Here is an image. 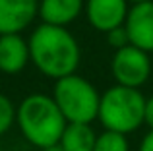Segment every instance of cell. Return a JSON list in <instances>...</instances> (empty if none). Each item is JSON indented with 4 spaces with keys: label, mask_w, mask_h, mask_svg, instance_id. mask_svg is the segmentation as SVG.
I'll return each mask as SVG.
<instances>
[{
    "label": "cell",
    "mask_w": 153,
    "mask_h": 151,
    "mask_svg": "<svg viewBox=\"0 0 153 151\" xmlns=\"http://www.w3.org/2000/svg\"><path fill=\"white\" fill-rule=\"evenodd\" d=\"M16 122V107L6 95L0 93V136L8 132L12 128V124Z\"/></svg>",
    "instance_id": "13"
},
{
    "label": "cell",
    "mask_w": 153,
    "mask_h": 151,
    "mask_svg": "<svg viewBox=\"0 0 153 151\" xmlns=\"http://www.w3.org/2000/svg\"><path fill=\"white\" fill-rule=\"evenodd\" d=\"M93 151H130V141L124 134L103 130L101 134H97Z\"/></svg>",
    "instance_id": "12"
},
{
    "label": "cell",
    "mask_w": 153,
    "mask_h": 151,
    "mask_svg": "<svg viewBox=\"0 0 153 151\" xmlns=\"http://www.w3.org/2000/svg\"><path fill=\"white\" fill-rule=\"evenodd\" d=\"M124 29L132 47L147 54L153 53V0L134 4L128 10Z\"/></svg>",
    "instance_id": "6"
},
{
    "label": "cell",
    "mask_w": 153,
    "mask_h": 151,
    "mask_svg": "<svg viewBox=\"0 0 153 151\" xmlns=\"http://www.w3.org/2000/svg\"><path fill=\"white\" fill-rule=\"evenodd\" d=\"M29 58V45L22 35H0V72L18 74L25 68Z\"/></svg>",
    "instance_id": "9"
},
{
    "label": "cell",
    "mask_w": 153,
    "mask_h": 151,
    "mask_svg": "<svg viewBox=\"0 0 153 151\" xmlns=\"http://www.w3.org/2000/svg\"><path fill=\"white\" fill-rule=\"evenodd\" d=\"M128 2H134V4H140V2H151V0H128Z\"/></svg>",
    "instance_id": "18"
},
{
    "label": "cell",
    "mask_w": 153,
    "mask_h": 151,
    "mask_svg": "<svg viewBox=\"0 0 153 151\" xmlns=\"http://www.w3.org/2000/svg\"><path fill=\"white\" fill-rule=\"evenodd\" d=\"M143 124L149 126V130H153V97L146 99V110H143Z\"/></svg>",
    "instance_id": "15"
},
{
    "label": "cell",
    "mask_w": 153,
    "mask_h": 151,
    "mask_svg": "<svg viewBox=\"0 0 153 151\" xmlns=\"http://www.w3.org/2000/svg\"><path fill=\"white\" fill-rule=\"evenodd\" d=\"M52 99L68 124H91L99 116L101 95L93 83L78 74L56 79Z\"/></svg>",
    "instance_id": "4"
},
{
    "label": "cell",
    "mask_w": 153,
    "mask_h": 151,
    "mask_svg": "<svg viewBox=\"0 0 153 151\" xmlns=\"http://www.w3.org/2000/svg\"><path fill=\"white\" fill-rule=\"evenodd\" d=\"M97 134L91 124H68L58 145L64 151H93Z\"/></svg>",
    "instance_id": "11"
},
{
    "label": "cell",
    "mask_w": 153,
    "mask_h": 151,
    "mask_svg": "<svg viewBox=\"0 0 153 151\" xmlns=\"http://www.w3.org/2000/svg\"><path fill=\"white\" fill-rule=\"evenodd\" d=\"M143 110L146 97L140 89L112 85L101 95L97 118L105 130L128 136L143 124Z\"/></svg>",
    "instance_id": "3"
},
{
    "label": "cell",
    "mask_w": 153,
    "mask_h": 151,
    "mask_svg": "<svg viewBox=\"0 0 153 151\" xmlns=\"http://www.w3.org/2000/svg\"><path fill=\"white\" fill-rule=\"evenodd\" d=\"M41 151H64V149L60 147L58 144H56V145H51V147H47V149H41Z\"/></svg>",
    "instance_id": "17"
},
{
    "label": "cell",
    "mask_w": 153,
    "mask_h": 151,
    "mask_svg": "<svg viewBox=\"0 0 153 151\" xmlns=\"http://www.w3.org/2000/svg\"><path fill=\"white\" fill-rule=\"evenodd\" d=\"M138 151H153V130H149V132L143 136L142 144H140Z\"/></svg>",
    "instance_id": "16"
},
{
    "label": "cell",
    "mask_w": 153,
    "mask_h": 151,
    "mask_svg": "<svg viewBox=\"0 0 153 151\" xmlns=\"http://www.w3.org/2000/svg\"><path fill=\"white\" fill-rule=\"evenodd\" d=\"M27 45L29 58L47 78L62 79L76 74V68L79 66V45L66 27L41 23L31 33Z\"/></svg>",
    "instance_id": "1"
},
{
    "label": "cell",
    "mask_w": 153,
    "mask_h": 151,
    "mask_svg": "<svg viewBox=\"0 0 153 151\" xmlns=\"http://www.w3.org/2000/svg\"><path fill=\"white\" fill-rule=\"evenodd\" d=\"M16 122L23 138L39 149L56 145L68 126L54 99L43 93L27 95L19 103L16 109Z\"/></svg>",
    "instance_id": "2"
},
{
    "label": "cell",
    "mask_w": 153,
    "mask_h": 151,
    "mask_svg": "<svg viewBox=\"0 0 153 151\" xmlns=\"http://www.w3.org/2000/svg\"><path fill=\"white\" fill-rule=\"evenodd\" d=\"M83 4V0H41L39 16L47 25L66 27L79 16Z\"/></svg>",
    "instance_id": "10"
},
{
    "label": "cell",
    "mask_w": 153,
    "mask_h": 151,
    "mask_svg": "<svg viewBox=\"0 0 153 151\" xmlns=\"http://www.w3.org/2000/svg\"><path fill=\"white\" fill-rule=\"evenodd\" d=\"M107 41H108V45H111L114 50H120V49H124V47L130 45V41H128V33H126V29H124V25L108 31V33H107Z\"/></svg>",
    "instance_id": "14"
},
{
    "label": "cell",
    "mask_w": 153,
    "mask_h": 151,
    "mask_svg": "<svg viewBox=\"0 0 153 151\" xmlns=\"http://www.w3.org/2000/svg\"><path fill=\"white\" fill-rule=\"evenodd\" d=\"M128 10H130L128 0H87L85 2L87 21L103 33L122 27Z\"/></svg>",
    "instance_id": "7"
},
{
    "label": "cell",
    "mask_w": 153,
    "mask_h": 151,
    "mask_svg": "<svg viewBox=\"0 0 153 151\" xmlns=\"http://www.w3.org/2000/svg\"><path fill=\"white\" fill-rule=\"evenodd\" d=\"M111 70H112V78L116 79V85L138 89L149 79L151 74L149 54L128 45L114 53Z\"/></svg>",
    "instance_id": "5"
},
{
    "label": "cell",
    "mask_w": 153,
    "mask_h": 151,
    "mask_svg": "<svg viewBox=\"0 0 153 151\" xmlns=\"http://www.w3.org/2000/svg\"><path fill=\"white\" fill-rule=\"evenodd\" d=\"M39 14V0H0V35H19Z\"/></svg>",
    "instance_id": "8"
}]
</instances>
